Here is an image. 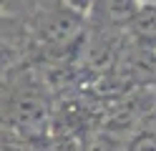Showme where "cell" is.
Instances as JSON below:
<instances>
[{
    "label": "cell",
    "instance_id": "obj_8",
    "mask_svg": "<svg viewBox=\"0 0 156 151\" xmlns=\"http://www.w3.org/2000/svg\"><path fill=\"white\" fill-rule=\"evenodd\" d=\"M0 151H30V149L23 146V144H3V146H0Z\"/></svg>",
    "mask_w": 156,
    "mask_h": 151
},
{
    "label": "cell",
    "instance_id": "obj_7",
    "mask_svg": "<svg viewBox=\"0 0 156 151\" xmlns=\"http://www.w3.org/2000/svg\"><path fill=\"white\" fill-rule=\"evenodd\" d=\"M48 151H81V146L76 141H71V138H63V141H55Z\"/></svg>",
    "mask_w": 156,
    "mask_h": 151
},
{
    "label": "cell",
    "instance_id": "obj_1",
    "mask_svg": "<svg viewBox=\"0 0 156 151\" xmlns=\"http://www.w3.org/2000/svg\"><path fill=\"white\" fill-rule=\"evenodd\" d=\"M10 118L13 126L20 131L25 138H43L51 128V108H48V101L41 93H20L15 96L13 106H10Z\"/></svg>",
    "mask_w": 156,
    "mask_h": 151
},
{
    "label": "cell",
    "instance_id": "obj_3",
    "mask_svg": "<svg viewBox=\"0 0 156 151\" xmlns=\"http://www.w3.org/2000/svg\"><path fill=\"white\" fill-rule=\"evenodd\" d=\"M126 25H129L141 40L156 43V5H151V3H141Z\"/></svg>",
    "mask_w": 156,
    "mask_h": 151
},
{
    "label": "cell",
    "instance_id": "obj_9",
    "mask_svg": "<svg viewBox=\"0 0 156 151\" xmlns=\"http://www.w3.org/2000/svg\"><path fill=\"white\" fill-rule=\"evenodd\" d=\"M139 3H151V5H156V0H139Z\"/></svg>",
    "mask_w": 156,
    "mask_h": 151
},
{
    "label": "cell",
    "instance_id": "obj_5",
    "mask_svg": "<svg viewBox=\"0 0 156 151\" xmlns=\"http://www.w3.org/2000/svg\"><path fill=\"white\" fill-rule=\"evenodd\" d=\"M126 151H156V134H151V131H141V134H136L129 141Z\"/></svg>",
    "mask_w": 156,
    "mask_h": 151
},
{
    "label": "cell",
    "instance_id": "obj_2",
    "mask_svg": "<svg viewBox=\"0 0 156 151\" xmlns=\"http://www.w3.org/2000/svg\"><path fill=\"white\" fill-rule=\"evenodd\" d=\"M38 33H41L43 43L51 48H71L83 33V15L71 10L68 5L53 8L45 13L38 23Z\"/></svg>",
    "mask_w": 156,
    "mask_h": 151
},
{
    "label": "cell",
    "instance_id": "obj_6",
    "mask_svg": "<svg viewBox=\"0 0 156 151\" xmlns=\"http://www.w3.org/2000/svg\"><path fill=\"white\" fill-rule=\"evenodd\" d=\"M86 151H119V146H116V141H111L108 136H98V138H93L88 144Z\"/></svg>",
    "mask_w": 156,
    "mask_h": 151
},
{
    "label": "cell",
    "instance_id": "obj_4",
    "mask_svg": "<svg viewBox=\"0 0 156 151\" xmlns=\"http://www.w3.org/2000/svg\"><path fill=\"white\" fill-rule=\"evenodd\" d=\"M139 5H141L139 0H93L91 3V8L103 10L106 20H108V23H116V25H126Z\"/></svg>",
    "mask_w": 156,
    "mask_h": 151
}]
</instances>
